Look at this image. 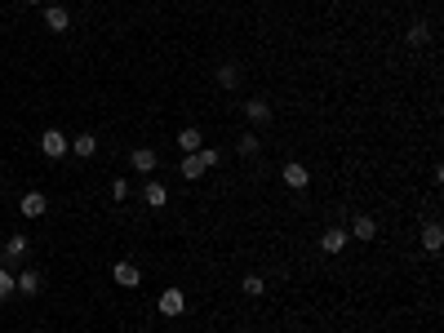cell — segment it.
<instances>
[{
	"label": "cell",
	"instance_id": "20",
	"mask_svg": "<svg viewBox=\"0 0 444 333\" xmlns=\"http://www.w3.org/2000/svg\"><path fill=\"white\" fill-rule=\"evenodd\" d=\"M236 151H240V156H258V151H262V138H258V134H240V138H236Z\"/></svg>",
	"mask_w": 444,
	"mask_h": 333
},
{
	"label": "cell",
	"instance_id": "3",
	"mask_svg": "<svg viewBox=\"0 0 444 333\" xmlns=\"http://www.w3.org/2000/svg\"><path fill=\"white\" fill-rule=\"evenodd\" d=\"M155 311H160V316H169V320H174V316H183V311H187V293L169 284V289L160 293V302H155Z\"/></svg>",
	"mask_w": 444,
	"mask_h": 333
},
{
	"label": "cell",
	"instance_id": "8",
	"mask_svg": "<svg viewBox=\"0 0 444 333\" xmlns=\"http://www.w3.org/2000/svg\"><path fill=\"white\" fill-rule=\"evenodd\" d=\"M346 240H351V235H346V227H329L325 235H320V249H325V254H342Z\"/></svg>",
	"mask_w": 444,
	"mask_h": 333
},
{
	"label": "cell",
	"instance_id": "4",
	"mask_svg": "<svg viewBox=\"0 0 444 333\" xmlns=\"http://www.w3.org/2000/svg\"><path fill=\"white\" fill-rule=\"evenodd\" d=\"M280 178H284V187H293V192H303V187H311V169L307 164H298V160H289L280 169Z\"/></svg>",
	"mask_w": 444,
	"mask_h": 333
},
{
	"label": "cell",
	"instance_id": "7",
	"mask_svg": "<svg viewBox=\"0 0 444 333\" xmlns=\"http://www.w3.org/2000/svg\"><path fill=\"white\" fill-rule=\"evenodd\" d=\"M351 240H374L378 235V218H369V213H360V218H351Z\"/></svg>",
	"mask_w": 444,
	"mask_h": 333
},
{
	"label": "cell",
	"instance_id": "18",
	"mask_svg": "<svg viewBox=\"0 0 444 333\" xmlns=\"http://www.w3.org/2000/svg\"><path fill=\"white\" fill-rule=\"evenodd\" d=\"M18 293V284H14V271H9V263H0V302H9Z\"/></svg>",
	"mask_w": 444,
	"mask_h": 333
},
{
	"label": "cell",
	"instance_id": "23",
	"mask_svg": "<svg viewBox=\"0 0 444 333\" xmlns=\"http://www.w3.org/2000/svg\"><path fill=\"white\" fill-rule=\"evenodd\" d=\"M200 160H205V169H213V164L222 160V151L218 147H200Z\"/></svg>",
	"mask_w": 444,
	"mask_h": 333
},
{
	"label": "cell",
	"instance_id": "12",
	"mask_svg": "<svg viewBox=\"0 0 444 333\" xmlns=\"http://www.w3.org/2000/svg\"><path fill=\"white\" fill-rule=\"evenodd\" d=\"M129 164H134V173H155V151L151 147H134Z\"/></svg>",
	"mask_w": 444,
	"mask_h": 333
},
{
	"label": "cell",
	"instance_id": "16",
	"mask_svg": "<svg viewBox=\"0 0 444 333\" xmlns=\"http://www.w3.org/2000/svg\"><path fill=\"white\" fill-rule=\"evenodd\" d=\"M183 178H187V183L205 178V160H200V151H187V156H183Z\"/></svg>",
	"mask_w": 444,
	"mask_h": 333
},
{
	"label": "cell",
	"instance_id": "6",
	"mask_svg": "<svg viewBox=\"0 0 444 333\" xmlns=\"http://www.w3.org/2000/svg\"><path fill=\"white\" fill-rule=\"evenodd\" d=\"M18 209H22V218H40V213L49 209V200H45V192H22Z\"/></svg>",
	"mask_w": 444,
	"mask_h": 333
},
{
	"label": "cell",
	"instance_id": "22",
	"mask_svg": "<svg viewBox=\"0 0 444 333\" xmlns=\"http://www.w3.org/2000/svg\"><path fill=\"white\" fill-rule=\"evenodd\" d=\"M240 289H245L249 298H262V293H267V280L262 276H240Z\"/></svg>",
	"mask_w": 444,
	"mask_h": 333
},
{
	"label": "cell",
	"instance_id": "24",
	"mask_svg": "<svg viewBox=\"0 0 444 333\" xmlns=\"http://www.w3.org/2000/svg\"><path fill=\"white\" fill-rule=\"evenodd\" d=\"M112 200H129V183H125V178H116V183H112Z\"/></svg>",
	"mask_w": 444,
	"mask_h": 333
},
{
	"label": "cell",
	"instance_id": "15",
	"mask_svg": "<svg viewBox=\"0 0 444 333\" xmlns=\"http://www.w3.org/2000/svg\"><path fill=\"white\" fill-rule=\"evenodd\" d=\"M142 200H147V209H164V205H169V192H164L160 183H147V187H142Z\"/></svg>",
	"mask_w": 444,
	"mask_h": 333
},
{
	"label": "cell",
	"instance_id": "14",
	"mask_svg": "<svg viewBox=\"0 0 444 333\" xmlns=\"http://www.w3.org/2000/svg\"><path fill=\"white\" fill-rule=\"evenodd\" d=\"M440 245H444V227H440V222H427V227H422V249H427V254H440Z\"/></svg>",
	"mask_w": 444,
	"mask_h": 333
},
{
	"label": "cell",
	"instance_id": "9",
	"mask_svg": "<svg viewBox=\"0 0 444 333\" xmlns=\"http://www.w3.org/2000/svg\"><path fill=\"white\" fill-rule=\"evenodd\" d=\"M27 249H31L27 235H9V240H5V258H0V263H22V258H27Z\"/></svg>",
	"mask_w": 444,
	"mask_h": 333
},
{
	"label": "cell",
	"instance_id": "13",
	"mask_svg": "<svg viewBox=\"0 0 444 333\" xmlns=\"http://www.w3.org/2000/svg\"><path fill=\"white\" fill-rule=\"evenodd\" d=\"M45 27H49V31H67L71 27V14H67L63 5H49V9H45Z\"/></svg>",
	"mask_w": 444,
	"mask_h": 333
},
{
	"label": "cell",
	"instance_id": "17",
	"mask_svg": "<svg viewBox=\"0 0 444 333\" xmlns=\"http://www.w3.org/2000/svg\"><path fill=\"white\" fill-rule=\"evenodd\" d=\"M178 147H183V151H200V147H205V134H200L196 125H187L183 134H178Z\"/></svg>",
	"mask_w": 444,
	"mask_h": 333
},
{
	"label": "cell",
	"instance_id": "1",
	"mask_svg": "<svg viewBox=\"0 0 444 333\" xmlns=\"http://www.w3.org/2000/svg\"><path fill=\"white\" fill-rule=\"evenodd\" d=\"M245 121L254 125V129H267L275 121V107L267 98H245Z\"/></svg>",
	"mask_w": 444,
	"mask_h": 333
},
{
	"label": "cell",
	"instance_id": "10",
	"mask_svg": "<svg viewBox=\"0 0 444 333\" xmlns=\"http://www.w3.org/2000/svg\"><path fill=\"white\" fill-rule=\"evenodd\" d=\"M14 284H18V293H22V298H36V293H40V271H18V276H14Z\"/></svg>",
	"mask_w": 444,
	"mask_h": 333
},
{
	"label": "cell",
	"instance_id": "2",
	"mask_svg": "<svg viewBox=\"0 0 444 333\" xmlns=\"http://www.w3.org/2000/svg\"><path fill=\"white\" fill-rule=\"evenodd\" d=\"M40 151H45L49 160H63L67 151H71V142H67L63 129H45V134H40Z\"/></svg>",
	"mask_w": 444,
	"mask_h": 333
},
{
	"label": "cell",
	"instance_id": "19",
	"mask_svg": "<svg viewBox=\"0 0 444 333\" xmlns=\"http://www.w3.org/2000/svg\"><path fill=\"white\" fill-rule=\"evenodd\" d=\"M71 151H76V156H98V138H93V134H80L76 142H71Z\"/></svg>",
	"mask_w": 444,
	"mask_h": 333
},
{
	"label": "cell",
	"instance_id": "21",
	"mask_svg": "<svg viewBox=\"0 0 444 333\" xmlns=\"http://www.w3.org/2000/svg\"><path fill=\"white\" fill-rule=\"evenodd\" d=\"M404 40H409V45H413V49H422V45L431 40V27H427V22H413V27H409V31H404Z\"/></svg>",
	"mask_w": 444,
	"mask_h": 333
},
{
	"label": "cell",
	"instance_id": "25",
	"mask_svg": "<svg viewBox=\"0 0 444 333\" xmlns=\"http://www.w3.org/2000/svg\"><path fill=\"white\" fill-rule=\"evenodd\" d=\"M22 5H40V0H22Z\"/></svg>",
	"mask_w": 444,
	"mask_h": 333
},
{
	"label": "cell",
	"instance_id": "11",
	"mask_svg": "<svg viewBox=\"0 0 444 333\" xmlns=\"http://www.w3.org/2000/svg\"><path fill=\"white\" fill-rule=\"evenodd\" d=\"M240 80H245V67L240 63H222L218 67V85L222 89H240Z\"/></svg>",
	"mask_w": 444,
	"mask_h": 333
},
{
	"label": "cell",
	"instance_id": "5",
	"mask_svg": "<svg viewBox=\"0 0 444 333\" xmlns=\"http://www.w3.org/2000/svg\"><path fill=\"white\" fill-rule=\"evenodd\" d=\"M112 280L120 284V289H138V284H142V271H138L134 263H116V267H112Z\"/></svg>",
	"mask_w": 444,
	"mask_h": 333
}]
</instances>
